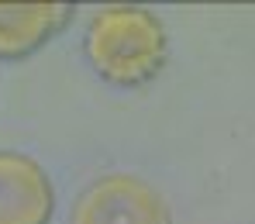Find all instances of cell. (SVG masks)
<instances>
[{"label":"cell","mask_w":255,"mask_h":224,"mask_svg":"<svg viewBox=\"0 0 255 224\" xmlns=\"http://www.w3.org/2000/svg\"><path fill=\"white\" fill-rule=\"evenodd\" d=\"M69 224H172V211L148 179L107 173L76 197Z\"/></svg>","instance_id":"7a4b0ae2"},{"label":"cell","mask_w":255,"mask_h":224,"mask_svg":"<svg viewBox=\"0 0 255 224\" xmlns=\"http://www.w3.org/2000/svg\"><path fill=\"white\" fill-rule=\"evenodd\" d=\"M73 21V3H0V59H21Z\"/></svg>","instance_id":"277c9868"},{"label":"cell","mask_w":255,"mask_h":224,"mask_svg":"<svg viewBox=\"0 0 255 224\" xmlns=\"http://www.w3.org/2000/svg\"><path fill=\"white\" fill-rule=\"evenodd\" d=\"M83 52L100 80H107L111 87L134 90L162 73L169 59V38L152 10L118 3L90 17Z\"/></svg>","instance_id":"6da1fadb"},{"label":"cell","mask_w":255,"mask_h":224,"mask_svg":"<svg viewBox=\"0 0 255 224\" xmlns=\"http://www.w3.org/2000/svg\"><path fill=\"white\" fill-rule=\"evenodd\" d=\"M52 214V176L31 155L0 152V224H48Z\"/></svg>","instance_id":"3957f363"}]
</instances>
